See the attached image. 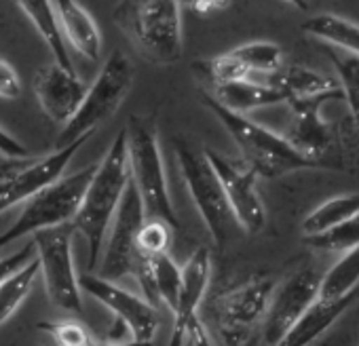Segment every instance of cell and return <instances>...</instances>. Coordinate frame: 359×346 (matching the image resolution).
<instances>
[{"instance_id": "1", "label": "cell", "mask_w": 359, "mask_h": 346, "mask_svg": "<svg viewBox=\"0 0 359 346\" xmlns=\"http://www.w3.org/2000/svg\"><path fill=\"white\" fill-rule=\"evenodd\" d=\"M131 182L129 169V148H127V129L123 127L104 158L97 162V171L89 184L85 201L79 216L72 222V228L87 243V268L93 272L100 268L102 254L106 247V235L114 222V216L121 207V201Z\"/></svg>"}, {"instance_id": "2", "label": "cell", "mask_w": 359, "mask_h": 346, "mask_svg": "<svg viewBox=\"0 0 359 346\" xmlns=\"http://www.w3.org/2000/svg\"><path fill=\"white\" fill-rule=\"evenodd\" d=\"M112 20L146 62L171 66L182 60V3H121Z\"/></svg>"}, {"instance_id": "3", "label": "cell", "mask_w": 359, "mask_h": 346, "mask_svg": "<svg viewBox=\"0 0 359 346\" xmlns=\"http://www.w3.org/2000/svg\"><path fill=\"white\" fill-rule=\"evenodd\" d=\"M203 102L218 116L222 127L229 131L243 162L256 173V176L273 180V178L285 176V173L300 171V169L321 167V165L313 162L311 158L302 156L285 139V135H279V133L262 127L260 123H254L252 118H248L243 114L231 112L220 102H216L210 93L203 95Z\"/></svg>"}, {"instance_id": "4", "label": "cell", "mask_w": 359, "mask_h": 346, "mask_svg": "<svg viewBox=\"0 0 359 346\" xmlns=\"http://www.w3.org/2000/svg\"><path fill=\"white\" fill-rule=\"evenodd\" d=\"M131 182L144 203L146 220H158L177 230V216L169 197L156 125L144 116H131L125 125Z\"/></svg>"}, {"instance_id": "5", "label": "cell", "mask_w": 359, "mask_h": 346, "mask_svg": "<svg viewBox=\"0 0 359 346\" xmlns=\"http://www.w3.org/2000/svg\"><path fill=\"white\" fill-rule=\"evenodd\" d=\"M97 165H89L70 176H64L60 182L30 199L18 220L0 235V249L24 239L30 235L47 233L64 228L66 224H72L74 218L81 212V205L85 201V195L89 191V184L95 176Z\"/></svg>"}, {"instance_id": "6", "label": "cell", "mask_w": 359, "mask_h": 346, "mask_svg": "<svg viewBox=\"0 0 359 346\" xmlns=\"http://www.w3.org/2000/svg\"><path fill=\"white\" fill-rule=\"evenodd\" d=\"M133 78L135 70L131 60L125 53L114 51L102 66L93 85L89 87L76 116L60 131L55 150L66 148L83 137H91L93 131L121 108V104L131 91Z\"/></svg>"}, {"instance_id": "7", "label": "cell", "mask_w": 359, "mask_h": 346, "mask_svg": "<svg viewBox=\"0 0 359 346\" xmlns=\"http://www.w3.org/2000/svg\"><path fill=\"white\" fill-rule=\"evenodd\" d=\"M173 150L177 156L180 171H182L184 184L193 197L195 207L199 209L203 224L208 226L214 243L222 247L229 241L231 228L237 224V220L212 162L208 160L203 150H197L184 137H175Z\"/></svg>"}, {"instance_id": "8", "label": "cell", "mask_w": 359, "mask_h": 346, "mask_svg": "<svg viewBox=\"0 0 359 346\" xmlns=\"http://www.w3.org/2000/svg\"><path fill=\"white\" fill-rule=\"evenodd\" d=\"M277 283L271 277H254L216 296L212 317L224 346H245L256 327H262Z\"/></svg>"}, {"instance_id": "9", "label": "cell", "mask_w": 359, "mask_h": 346, "mask_svg": "<svg viewBox=\"0 0 359 346\" xmlns=\"http://www.w3.org/2000/svg\"><path fill=\"white\" fill-rule=\"evenodd\" d=\"M89 137H83L66 148L53 150L47 156H30L20 160H0V214L9 212L18 203H28L55 182L64 178V171Z\"/></svg>"}, {"instance_id": "10", "label": "cell", "mask_w": 359, "mask_h": 346, "mask_svg": "<svg viewBox=\"0 0 359 346\" xmlns=\"http://www.w3.org/2000/svg\"><path fill=\"white\" fill-rule=\"evenodd\" d=\"M41 262V277L51 304L64 312H83L81 275H76L72 254V233L66 228L39 233L34 237Z\"/></svg>"}, {"instance_id": "11", "label": "cell", "mask_w": 359, "mask_h": 346, "mask_svg": "<svg viewBox=\"0 0 359 346\" xmlns=\"http://www.w3.org/2000/svg\"><path fill=\"white\" fill-rule=\"evenodd\" d=\"M146 224V212L144 203L137 195V188L133 182H129L127 193L121 201V207L114 216V222L110 226V235L102 254V262L97 268V277L106 281H121L125 277H133L135 266L142 258L137 247V237L142 226Z\"/></svg>"}, {"instance_id": "12", "label": "cell", "mask_w": 359, "mask_h": 346, "mask_svg": "<svg viewBox=\"0 0 359 346\" xmlns=\"http://www.w3.org/2000/svg\"><path fill=\"white\" fill-rule=\"evenodd\" d=\"M323 275L313 266H304L275 287L269 312L262 323L264 346H279L298 325L306 310L317 302Z\"/></svg>"}, {"instance_id": "13", "label": "cell", "mask_w": 359, "mask_h": 346, "mask_svg": "<svg viewBox=\"0 0 359 346\" xmlns=\"http://www.w3.org/2000/svg\"><path fill=\"white\" fill-rule=\"evenodd\" d=\"M81 289L89 293L91 298H95L114 314V323H121L127 329V333L131 335V342L152 344L158 331L161 319H158V310L150 306L144 298L93 272L81 275Z\"/></svg>"}, {"instance_id": "14", "label": "cell", "mask_w": 359, "mask_h": 346, "mask_svg": "<svg viewBox=\"0 0 359 346\" xmlns=\"http://www.w3.org/2000/svg\"><path fill=\"white\" fill-rule=\"evenodd\" d=\"M203 152L222 184V191L229 199L239 228L248 235H258L266 222V212L256 186L258 176L245 162H237L212 148H205Z\"/></svg>"}, {"instance_id": "15", "label": "cell", "mask_w": 359, "mask_h": 346, "mask_svg": "<svg viewBox=\"0 0 359 346\" xmlns=\"http://www.w3.org/2000/svg\"><path fill=\"white\" fill-rule=\"evenodd\" d=\"M32 89L45 116L64 127L76 116L89 91L76 72L64 70L57 64L41 66L34 74Z\"/></svg>"}, {"instance_id": "16", "label": "cell", "mask_w": 359, "mask_h": 346, "mask_svg": "<svg viewBox=\"0 0 359 346\" xmlns=\"http://www.w3.org/2000/svg\"><path fill=\"white\" fill-rule=\"evenodd\" d=\"M330 99H302L287 102L292 114V127L285 139L306 158L323 165V158L334 146V133L327 120L321 118V106Z\"/></svg>"}, {"instance_id": "17", "label": "cell", "mask_w": 359, "mask_h": 346, "mask_svg": "<svg viewBox=\"0 0 359 346\" xmlns=\"http://www.w3.org/2000/svg\"><path fill=\"white\" fill-rule=\"evenodd\" d=\"M271 85L285 95L287 102H302V99H344V91L338 78L323 76L315 70L302 66H287L273 74Z\"/></svg>"}, {"instance_id": "18", "label": "cell", "mask_w": 359, "mask_h": 346, "mask_svg": "<svg viewBox=\"0 0 359 346\" xmlns=\"http://www.w3.org/2000/svg\"><path fill=\"white\" fill-rule=\"evenodd\" d=\"M53 7L60 18L66 43L85 60L100 62L104 41L91 13L72 0H60V3H53Z\"/></svg>"}, {"instance_id": "19", "label": "cell", "mask_w": 359, "mask_h": 346, "mask_svg": "<svg viewBox=\"0 0 359 346\" xmlns=\"http://www.w3.org/2000/svg\"><path fill=\"white\" fill-rule=\"evenodd\" d=\"M210 95L216 102H220L224 108H229L231 112H237L243 116L245 112L256 110V108L285 104V95L260 76H252L250 81L216 87Z\"/></svg>"}, {"instance_id": "20", "label": "cell", "mask_w": 359, "mask_h": 346, "mask_svg": "<svg viewBox=\"0 0 359 346\" xmlns=\"http://www.w3.org/2000/svg\"><path fill=\"white\" fill-rule=\"evenodd\" d=\"M18 7L32 22L36 32L41 34L45 45L53 53L55 64L62 66L64 70L76 72L74 64L68 55V47H66L68 43H66V36H64V30H62V24H60L53 3H45V0H22V3H18Z\"/></svg>"}, {"instance_id": "21", "label": "cell", "mask_w": 359, "mask_h": 346, "mask_svg": "<svg viewBox=\"0 0 359 346\" xmlns=\"http://www.w3.org/2000/svg\"><path fill=\"white\" fill-rule=\"evenodd\" d=\"M355 300L357 293L336 302H325L317 298V302L306 310V314L298 321V325L287 333V338L279 346H311L323 331H327L334 325L336 319H340L346 312V308Z\"/></svg>"}, {"instance_id": "22", "label": "cell", "mask_w": 359, "mask_h": 346, "mask_svg": "<svg viewBox=\"0 0 359 346\" xmlns=\"http://www.w3.org/2000/svg\"><path fill=\"white\" fill-rule=\"evenodd\" d=\"M355 216H359V195L357 193L327 199L321 205H317L302 220V237L304 239L319 237V235L340 226L342 222H346Z\"/></svg>"}, {"instance_id": "23", "label": "cell", "mask_w": 359, "mask_h": 346, "mask_svg": "<svg viewBox=\"0 0 359 346\" xmlns=\"http://www.w3.org/2000/svg\"><path fill=\"white\" fill-rule=\"evenodd\" d=\"M302 32L359 57V26L348 20L332 13L315 15L302 26Z\"/></svg>"}, {"instance_id": "24", "label": "cell", "mask_w": 359, "mask_h": 346, "mask_svg": "<svg viewBox=\"0 0 359 346\" xmlns=\"http://www.w3.org/2000/svg\"><path fill=\"white\" fill-rule=\"evenodd\" d=\"M359 285V247L342 254L340 260L332 264V268L323 275L319 287V300L336 302L357 293Z\"/></svg>"}, {"instance_id": "25", "label": "cell", "mask_w": 359, "mask_h": 346, "mask_svg": "<svg viewBox=\"0 0 359 346\" xmlns=\"http://www.w3.org/2000/svg\"><path fill=\"white\" fill-rule=\"evenodd\" d=\"M150 264H152V285L158 304H165L171 312H175L180 304V296H182L184 270L173 262L169 254L150 258Z\"/></svg>"}, {"instance_id": "26", "label": "cell", "mask_w": 359, "mask_h": 346, "mask_svg": "<svg viewBox=\"0 0 359 346\" xmlns=\"http://www.w3.org/2000/svg\"><path fill=\"white\" fill-rule=\"evenodd\" d=\"M39 275H41V262L36 256V260L26 264L22 270H18L13 277H9L0 285V325L9 321L18 312V308L26 302Z\"/></svg>"}, {"instance_id": "27", "label": "cell", "mask_w": 359, "mask_h": 346, "mask_svg": "<svg viewBox=\"0 0 359 346\" xmlns=\"http://www.w3.org/2000/svg\"><path fill=\"white\" fill-rule=\"evenodd\" d=\"M231 55L241 62L254 76H271L285 68L283 51L279 45L269 41H254L245 43L231 51Z\"/></svg>"}, {"instance_id": "28", "label": "cell", "mask_w": 359, "mask_h": 346, "mask_svg": "<svg viewBox=\"0 0 359 346\" xmlns=\"http://www.w3.org/2000/svg\"><path fill=\"white\" fill-rule=\"evenodd\" d=\"M327 55L336 68L338 83L344 91V102L348 104L357 135H359V57L346 53H338L336 49H327Z\"/></svg>"}, {"instance_id": "29", "label": "cell", "mask_w": 359, "mask_h": 346, "mask_svg": "<svg viewBox=\"0 0 359 346\" xmlns=\"http://www.w3.org/2000/svg\"><path fill=\"white\" fill-rule=\"evenodd\" d=\"M41 331L49 333L57 346H100L102 342L93 335V331L79 319H62V321H41L36 325Z\"/></svg>"}, {"instance_id": "30", "label": "cell", "mask_w": 359, "mask_h": 346, "mask_svg": "<svg viewBox=\"0 0 359 346\" xmlns=\"http://www.w3.org/2000/svg\"><path fill=\"white\" fill-rule=\"evenodd\" d=\"M306 245L315 247V249H323V251H338V254H346L355 247H359V216L342 222L340 226L319 235V237H311L304 239Z\"/></svg>"}, {"instance_id": "31", "label": "cell", "mask_w": 359, "mask_h": 346, "mask_svg": "<svg viewBox=\"0 0 359 346\" xmlns=\"http://www.w3.org/2000/svg\"><path fill=\"white\" fill-rule=\"evenodd\" d=\"M171 233H173V228L167 226L165 222L146 220V224L142 226L140 237H137L140 254L142 256H148V258L167 254V249L171 245Z\"/></svg>"}, {"instance_id": "32", "label": "cell", "mask_w": 359, "mask_h": 346, "mask_svg": "<svg viewBox=\"0 0 359 346\" xmlns=\"http://www.w3.org/2000/svg\"><path fill=\"white\" fill-rule=\"evenodd\" d=\"M36 243L34 239L28 241L24 247H20L18 251H13L7 258H0V285H3L9 277H13L18 270H22L26 264H30L32 260H36Z\"/></svg>"}, {"instance_id": "33", "label": "cell", "mask_w": 359, "mask_h": 346, "mask_svg": "<svg viewBox=\"0 0 359 346\" xmlns=\"http://www.w3.org/2000/svg\"><path fill=\"white\" fill-rule=\"evenodd\" d=\"M22 95V78L18 70L0 57V99H18Z\"/></svg>"}, {"instance_id": "34", "label": "cell", "mask_w": 359, "mask_h": 346, "mask_svg": "<svg viewBox=\"0 0 359 346\" xmlns=\"http://www.w3.org/2000/svg\"><path fill=\"white\" fill-rule=\"evenodd\" d=\"M0 156L9 160H20V158H30V150L7 129L0 127Z\"/></svg>"}, {"instance_id": "35", "label": "cell", "mask_w": 359, "mask_h": 346, "mask_svg": "<svg viewBox=\"0 0 359 346\" xmlns=\"http://www.w3.org/2000/svg\"><path fill=\"white\" fill-rule=\"evenodd\" d=\"M229 3H191V9L197 13H210V11H222Z\"/></svg>"}, {"instance_id": "36", "label": "cell", "mask_w": 359, "mask_h": 346, "mask_svg": "<svg viewBox=\"0 0 359 346\" xmlns=\"http://www.w3.org/2000/svg\"><path fill=\"white\" fill-rule=\"evenodd\" d=\"M100 346H152V344H142V342H123V344H100Z\"/></svg>"}, {"instance_id": "37", "label": "cell", "mask_w": 359, "mask_h": 346, "mask_svg": "<svg viewBox=\"0 0 359 346\" xmlns=\"http://www.w3.org/2000/svg\"><path fill=\"white\" fill-rule=\"evenodd\" d=\"M189 346H193V344H191V342H189Z\"/></svg>"}]
</instances>
